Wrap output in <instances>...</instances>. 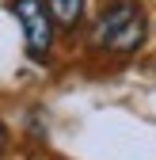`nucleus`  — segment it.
<instances>
[{
  "mask_svg": "<svg viewBox=\"0 0 156 160\" xmlns=\"http://www.w3.org/2000/svg\"><path fill=\"white\" fill-rule=\"evenodd\" d=\"M91 42L110 53H129L145 42V12L137 0H114V4L95 19Z\"/></svg>",
  "mask_w": 156,
  "mask_h": 160,
  "instance_id": "1",
  "label": "nucleus"
},
{
  "mask_svg": "<svg viewBox=\"0 0 156 160\" xmlns=\"http://www.w3.org/2000/svg\"><path fill=\"white\" fill-rule=\"evenodd\" d=\"M12 15L19 19L23 27V38H27V53L34 61H42L53 46V15L42 0H12Z\"/></svg>",
  "mask_w": 156,
  "mask_h": 160,
  "instance_id": "2",
  "label": "nucleus"
},
{
  "mask_svg": "<svg viewBox=\"0 0 156 160\" xmlns=\"http://www.w3.org/2000/svg\"><path fill=\"white\" fill-rule=\"evenodd\" d=\"M46 8L53 15V23L76 27V19H80V12H84V0H46Z\"/></svg>",
  "mask_w": 156,
  "mask_h": 160,
  "instance_id": "3",
  "label": "nucleus"
},
{
  "mask_svg": "<svg viewBox=\"0 0 156 160\" xmlns=\"http://www.w3.org/2000/svg\"><path fill=\"white\" fill-rule=\"evenodd\" d=\"M4 141H8V133H4V126H0V149H4Z\"/></svg>",
  "mask_w": 156,
  "mask_h": 160,
  "instance_id": "4",
  "label": "nucleus"
}]
</instances>
